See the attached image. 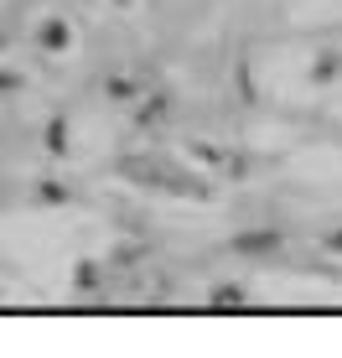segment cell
Returning <instances> with one entry per match:
<instances>
[{
	"mask_svg": "<svg viewBox=\"0 0 342 358\" xmlns=\"http://www.w3.org/2000/svg\"><path fill=\"white\" fill-rule=\"evenodd\" d=\"M239 296H244L239 286H223V291H213V301H223V306H239Z\"/></svg>",
	"mask_w": 342,
	"mask_h": 358,
	"instance_id": "cell-3",
	"label": "cell"
},
{
	"mask_svg": "<svg viewBox=\"0 0 342 358\" xmlns=\"http://www.w3.org/2000/svg\"><path fill=\"white\" fill-rule=\"evenodd\" d=\"M47 145H52V151H68V130L52 125V130H47Z\"/></svg>",
	"mask_w": 342,
	"mask_h": 358,
	"instance_id": "cell-2",
	"label": "cell"
},
{
	"mask_svg": "<svg viewBox=\"0 0 342 358\" xmlns=\"http://www.w3.org/2000/svg\"><path fill=\"white\" fill-rule=\"evenodd\" d=\"M42 47L47 52H63L68 47V21H42Z\"/></svg>",
	"mask_w": 342,
	"mask_h": 358,
	"instance_id": "cell-1",
	"label": "cell"
}]
</instances>
